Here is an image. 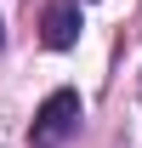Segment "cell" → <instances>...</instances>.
Instances as JSON below:
<instances>
[{
	"instance_id": "1",
	"label": "cell",
	"mask_w": 142,
	"mask_h": 148,
	"mask_svg": "<svg viewBox=\"0 0 142 148\" xmlns=\"http://www.w3.org/2000/svg\"><path fill=\"white\" fill-rule=\"evenodd\" d=\"M74 131H80V91H68V86H63V91H51V97L34 108L29 143H34V148H63Z\"/></svg>"
},
{
	"instance_id": "2",
	"label": "cell",
	"mask_w": 142,
	"mask_h": 148,
	"mask_svg": "<svg viewBox=\"0 0 142 148\" xmlns=\"http://www.w3.org/2000/svg\"><path fill=\"white\" fill-rule=\"evenodd\" d=\"M80 29H85V23H80V6H74V0H51L46 17H40V40H46L51 51H68L74 40H80Z\"/></svg>"
},
{
	"instance_id": "3",
	"label": "cell",
	"mask_w": 142,
	"mask_h": 148,
	"mask_svg": "<svg viewBox=\"0 0 142 148\" xmlns=\"http://www.w3.org/2000/svg\"><path fill=\"white\" fill-rule=\"evenodd\" d=\"M0 46H6V23H0Z\"/></svg>"
}]
</instances>
